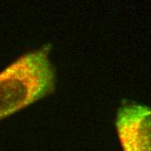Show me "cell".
I'll list each match as a JSON object with an SVG mask.
<instances>
[{"label":"cell","mask_w":151,"mask_h":151,"mask_svg":"<svg viewBox=\"0 0 151 151\" xmlns=\"http://www.w3.org/2000/svg\"><path fill=\"white\" fill-rule=\"evenodd\" d=\"M56 84L47 47L24 54L0 72V120L51 94Z\"/></svg>","instance_id":"1"},{"label":"cell","mask_w":151,"mask_h":151,"mask_svg":"<svg viewBox=\"0 0 151 151\" xmlns=\"http://www.w3.org/2000/svg\"><path fill=\"white\" fill-rule=\"evenodd\" d=\"M116 128L122 151H151V108L136 104L122 106Z\"/></svg>","instance_id":"2"}]
</instances>
